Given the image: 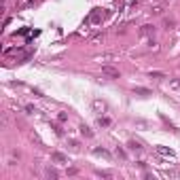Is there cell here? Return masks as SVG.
Masks as SVG:
<instances>
[{
    "label": "cell",
    "mask_w": 180,
    "mask_h": 180,
    "mask_svg": "<svg viewBox=\"0 0 180 180\" xmlns=\"http://www.w3.org/2000/svg\"><path fill=\"white\" fill-rule=\"evenodd\" d=\"M117 155L121 157V159H125V152H123V148H117Z\"/></svg>",
    "instance_id": "18"
},
{
    "label": "cell",
    "mask_w": 180,
    "mask_h": 180,
    "mask_svg": "<svg viewBox=\"0 0 180 180\" xmlns=\"http://www.w3.org/2000/svg\"><path fill=\"white\" fill-rule=\"evenodd\" d=\"M79 129H81V134H83V136H85V138H91V136H93V132H91V129H89V127H87V125H81V127H79Z\"/></svg>",
    "instance_id": "8"
},
{
    "label": "cell",
    "mask_w": 180,
    "mask_h": 180,
    "mask_svg": "<svg viewBox=\"0 0 180 180\" xmlns=\"http://www.w3.org/2000/svg\"><path fill=\"white\" fill-rule=\"evenodd\" d=\"M140 34H142V36L155 34V26H142V28H140Z\"/></svg>",
    "instance_id": "5"
},
{
    "label": "cell",
    "mask_w": 180,
    "mask_h": 180,
    "mask_svg": "<svg viewBox=\"0 0 180 180\" xmlns=\"http://www.w3.org/2000/svg\"><path fill=\"white\" fill-rule=\"evenodd\" d=\"M102 74L110 76V79H119V76H121V72H119L117 68H112V66H102Z\"/></svg>",
    "instance_id": "1"
},
{
    "label": "cell",
    "mask_w": 180,
    "mask_h": 180,
    "mask_svg": "<svg viewBox=\"0 0 180 180\" xmlns=\"http://www.w3.org/2000/svg\"><path fill=\"white\" fill-rule=\"evenodd\" d=\"M93 110L97 114H104L108 110V106H106V102H102V100H93Z\"/></svg>",
    "instance_id": "3"
},
{
    "label": "cell",
    "mask_w": 180,
    "mask_h": 180,
    "mask_svg": "<svg viewBox=\"0 0 180 180\" xmlns=\"http://www.w3.org/2000/svg\"><path fill=\"white\" fill-rule=\"evenodd\" d=\"M102 17H104V15H102V9H93V11H91L89 21H91L93 26H100V24H102Z\"/></svg>",
    "instance_id": "2"
},
{
    "label": "cell",
    "mask_w": 180,
    "mask_h": 180,
    "mask_svg": "<svg viewBox=\"0 0 180 180\" xmlns=\"http://www.w3.org/2000/svg\"><path fill=\"white\" fill-rule=\"evenodd\" d=\"M47 176H49V178H57V172H55V170H51V167H49V170H47Z\"/></svg>",
    "instance_id": "17"
},
{
    "label": "cell",
    "mask_w": 180,
    "mask_h": 180,
    "mask_svg": "<svg viewBox=\"0 0 180 180\" xmlns=\"http://www.w3.org/2000/svg\"><path fill=\"white\" fill-rule=\"evenodd\" d=\"M134 93H140V95H150L148 89H144V87H134Z\"/></svg>",
    "instance_id": "9"
},
{
    "label": "cell",
    "mask_w": 180,
    "mask_h": 180,
    "mask_svg": "<svg viewBox=\"0 0 180 180\" xmlns=\"http://www.w3.org/2000/svg\"><path fill=\"white\" fill-rule=\"evenodd\" d=\"M110 119H108V117H102V114H100V117H97V125H100V127H110Z\"/></svg>",
    "instance_id": "6"
},
{
    "label": "cell",
    "mask_w": 180,
    "mask_h": 180,
    "mask_svg": "<svg viewBox=\"0 0 180 180\" xmlns=\"http://www.w3.org/2000/svg\"><path fill=\"white\" fill-rule=\"evenodd\" d=\"M57 119H59L62 123H66V121H68V114H66V112H59V114H57Z\"/></svg>",
    "instance_id": "16"
},
{
    "label": "cell",
    "mask_w": 180,
    "mask_h": 180,
    "mask_svg": "<svg viewBox=\"0 0 180 180\" xmlns=\"http://www.w3.org/2000/svg\"><path fill=\"white\" fill-rule=\"evenodd\" d=\"M157 152H159V155H165V157H174V150L165 148V146H157Z\"/></svg>",
    "instance_id": "7"
},
{
    "label": "cell",
    "mask_w": 180,
    "mask_h": 180,
    "mask_svg": "<svg viewBox=\"0 0 180 180\" xmlns=\"http://www.w3.org/2000/svg\"><path fill=\"white\" fill-rule=\"evenodd\" d=\"M127 146H129L132 150H140V148H142V146H140V142H136V140H129Z\"/></svg>",
    "instance_id": "10"
},
{
    "label": "cell",
    "mask_w": 180,
    "mask_h": 180,
    "mask_svg": "<svg viewBox=\"0 0 180 180\" xmlns=\"http://www.w3.org/2000/svg\"><path fill=\"white\" fill-rule=\"evenodd\" d=\"M51 159H53V161H57V163H68V157H66V155H62V152H57V150L51 155Z\"/></svg>",
    "instance_id": "4"
},
{
    "label": "cell",
    "mask_w": 180,
    "mask_h": 180,
    "mask_svg": "<svg viewBox=\"0 0 180 180\" xmlns=\"http://www.w3.org/2000/svg\"><path fill=\"white\" fill-rule=\"evenodd\" d=\"M51 129H53V132H55L57 136H64V129H62V127H59V125H57V123H51Z\"/></svg>",
    "instance_id": "12"
},
{
    "label": "cell",
    "mask_w": 180,
    "mask_h": 180,
    "mask_svg": "<svg viewBox=\"0 0 180 180\" xmlns=\"http://www.w3.org/2000/svg\"><path fill=\"white\" fill-rule=\"evenodd\" d=\"M161 13H163V4H157L150 9V15H161Z\"/></svg>",
    "instance_id": "11"
},
{
    "label": "cell",
    "mask_w": 180,
    "mask_h": 180,
    "mask_svg": "<svg viewBox=\"0 0 180 180\" xmlns=\"http://www.w3.org/2000/svg\"><path fill=\"white\" fill-rule=\"evenodd\" d=\"M93 152H95V155H102V157H110V155H108V150H104V148H95Z\"/></svg>",
    "instance_id": "15"
},
{
    "label": "cell",
    "mask_w": 180,
    "mask_h": 180,
    "mask_svg": "<svg viewBox=\"0 0 180 180\" xmlns=\"http://www.w3.org/2000/svg\"><path fill=\"white\" fill-rule=\"evenodd\" d=\"M148 76H152V79H165V74H163V72H152V70L148 72Z\"/></svg>",
    "instance_id": "13"
},
{
    "label": "cell",
    "mask_w": 180,
    "mask_h": 180,
    "mask_svg": "<svg viewBox=\"0 0 180 180\" xmlns=\"http://www.w3.org/2000/svg\"><path fill=\"white\" fill-rule=\"evenodd\" d=\"M163 26H165L167 30H172L174 28V19H163Z\"/></svg>",
    "instance_id": "14"
}]
</instances>
